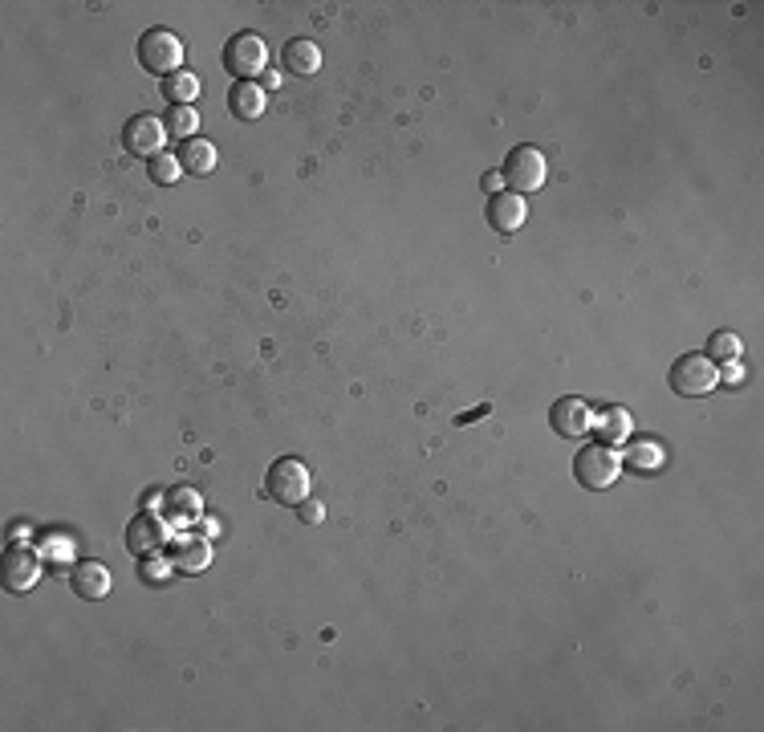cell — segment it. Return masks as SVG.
I'll return each instance as SVG.
<instances>
[{"label":"cell","mask_w":764,"mask_h":732,"mask_svg":"<svg viewBox=\"0 0 764 732\" xmlns=\"http://www.w3.org/2000/svg\"><path fill=\"white\" fill-rule=\"evenodd\" d=\"M171 570H175V566H167V562H159V558H155V562H143V582H163Z\"/></svg>","instance_id":"cell-25"},{"label":"cell","mask_w":764,"mask_h":732,"mask_svg":"<svg viewBox=\"0 0 764 732\" xmlns=\"http://www.w3.org/2000/svg\"><path fill=\"white\" fill-rule=\"evenodd\" d=\"M504 183L513 188L517 196H525V192H537V188H545V175H549V167H545V155L537 151V147H513L508 151V159H504Z\"/></svg>","instance_id":"cell-6"},{"label":"cell","mask_w":764,"mask_h":732,"mask_svg":"<svg viewBox=\"0 0 764 732\" xmlns=\"http://www.w3.org/2000/svg\"><path fill=\"white\" fill-rule=\"evenodd\" d=\"M167 541H171V533H167V517L139 513L131 525H126V549H131V554H139V558H155Z\"/></svg>","instance_id":"cell-8"},{"label":"cell","mask_w":764,"mask_h":732,"mask_svg":"<svg viewBox=\"0 0 764 732\" xmlns=\"http://www.w3.org/2000/svg\"><path fill=\"white\" fill-rule=\"evenodd\" d=\"M163 98L171 106H191V102L200 98V78L191 74V70H179V74L163 78Z\"/></svg>","instance_id":"cell-19"},{"label":"cell","mask_w":764,"mask_h":732,"mask_svg":"<svg viewBox=\"0 0 764 732\" xmlns=\"http://www.w3.org/2000/svg\"><path fill=\"white\" fill-rule=\"evenodd\" d=\"M309 468L297 460V456H281L277 464H269V476H265V488L269 497L281 501V505H301L309 497Z\"/></svg>","instance_id":"cell-5"},{"label":"cell","mask_w":764,"mask_h":732,"mask_svg":"<svg viewBox=\"0 0 764 732\" xmlns=\"http://www.w3.org/2000/svg\"><path fill=\"white\" fill-rule=\"evenodd\" d=\"M720 383V366L708 354H683L671 366V391L683 399H704Z\"/></svg>","instance_id":"cell-1"},{"label":"cell","mask_w":764,"mask_h":732,"mask_svg":"<svg viewBox=\"0 0 764 732\" xmlns=\"http://www.w3.org/2000/svg\"><path fill=\"white\" fill-rule=\"evenodd\" d=\"M297 517H301L305 525H322V521H326V505H322V501H309V497H305V501L297 505Z\"/></svg>","instance_id":"cell-24"},{"label":"cell","mask_w":764,"mask_h":732,"mask_svg":"<svg viewBox=\"0 0 764 732\" xmlns=\"http://www.w3.org/2000/svg\"><path fill=\"white\" fill-rule=\"evenodd\" d=\"M163 127H167V139L187 143L200 131V114H196V106H171V114L163 118Z\"/></svg>","instance_id":"cell-20"},{"label":"cell","mask_w":764,"mask_h":732,"mask_svg":"<svg viewBox=\"0 0 764 732\" xmlns=\"http://www.w3.org/2000/svg\"><path fill=\"white\" fill-rule=\"evenodd\" d=\"M70 586H74V594H78V598L98 602V598H106V594H110V570H106L102 562H78V566H74V574H70Z\"/></svg>","instance_id":"cell-14"},{"label":"cell","mask_w":764,"mask_h":732,"mask_svg":"<svg viewBox=\"0 0 764 732\" xmlns=\"http://www.w3.org/2000/svg\"><path fill=\"white\" fill-rule=\"evenodd\" d=\"M484 216H488V228H492V232L513 236V232L525 228V220H529V204H525V196H517V192H496V196H488Z\"/></svg>","instance_id":"cell-9"},{"label":"cell","mask_w":764,"mask_h":732,"mask_svg":"<svg viewBox=\"0 0 764 732\" xmlns=\"http://www.w3.org/2000/svg\"><path fill=\"white\" fill-rule=\"evenodd\" d=\"M573 476H578V484L590 488V493H602V488H610L622 476V460L614 456V448L590 444L578 452V460H573Z\"/></svg>","instance_id":"cell-3"},{"label":"cell","mask_w":764,"mask_h":732,"mask_svg":"<svg viewBox=\"0 0 764 732\" xmlns=\"http://www.w3.org/2000/svg\"><path fill=\"white\" fill-rule=\"evenodd\" d=\"M228 110L240 118V122H252L265 114V90L261 82H236L232 94H228Z\"/></svg>","instance_id":"cell-17"},{"label":"cell","mask_w":764,"mask_h":732,"mask_svg":"<svg viewBox=\"0 0 764 732\" xmlns=\"http://www.w3.org/2000/svg\"><path fill=\"white\" fill-rule=\"evenodd\" d=\"M220 163V151L212 139H187L179 143V167L191 171V175H212Z\"/></svg>","instance_id":"cell-15"},{"label":"cell","mask_w":764,"mask_h":732,"mask_svg":"<svg viewBox=\"0 0 764 732\" xmlns=\"http://www.w3.org/2000/svg\"><path fill=\"white\" fill-rule=\"evenodd\" d=\"M549 423H553V432H557V436H565V440H578V436H586V432H590L594 411H590L582 399L565 395V399H557V403H553Z\"/></svg>","instance_id":"cell-12"},{"label":"cell","mask_w":764,"mask_h":732,"mask_svg":"<svg viewBox=\"0 0 764 732\" xmlns=\"http://www.w3.org/2000/svg\"><path fill=\"white\" fill-rule=\"evenodd\" d=\"M590 432H594L598 444H606V448L626 444V436H630V411H626V407H606V411L598 415V423H590Z\"/></svg>","instance_id":"cell-16"},{"label":"cell","mask_w":764,"mask_h":732,"mask_svg":"<svg viewBox=\"0 0 764 732\" xmlns=\"http://www.w3.org/2000/svg\"><path fill=\"white\" fill-rule=\"evenodd\" d=\"M704 354H708L716 366H720V362H736V358H740V338H736L732 330H720V334L708 342V350H704Z\"/></svg>","instance_id":"cell-22"},{"label":"cell","mask_w":764,"mask_h":732,"mask_svg":"<svg viewBox=\"0 0 764 732\" xmlns=\"http://www.w3.org/2000/svg\"><path fill=\"white\" fill-rule=\"evenodd\" d=\"M29 529H33V525H13V529H9V537H13V545H21V537H29Z\"/></svg>","instance_id":"cell-28"},{"label":"cell","mask_w":764,"mask_h":732,"mask_svg":"<svg viewBox=\"0 0 764 732\" xmlns=\"http://www.w3.org/2000/svg\"><path fill=\"white\" fill-rule=\"evenodd\" d=\"M281 70L293 74V78H313L317 70H322V49H317V41H309V37L285 41V49H281Z\"/></svg>","instance_id":"cell-13"},{"label":"cell","mask_w":764,"mask_h":732,"mask_svg":"<svg viewBox=\"0 0 764 732\" xmlns=\"http://www.w3.org/2000/svg\"><path fill=\"white\" fill-rule=\"evenodd\" d=\"M179 175H183L179 155H167V151H163V155H155V159H151V179H155V183H163V188H167V183H175Z\"/></svg>","instance_id":"cell-23"},{"label":"cell","mask_w":764,"mask_h":732,"mask_svg":"<svg viewBox=\"0 0 764 732\" xmlns=\"http://www.w3.org/2000/svg\"><path fill=\"white\" fill-rule=\"evenodd\" d=\"M0 574H5V586H9L13 594H25V590H33L37 578H41V558L33 554V549H25V545H9V549H5V562H0Z\"/></svg>","instance_id":"cell-10"},{"label":"cell","mask_w":764,"mask_h":732,"mask_svg":"<svg viewBox=\"0 0 764 732\" xmlns=\"http://www.w3.org/2000/svg\"><path fill=\"white\" fill-rule=\"evenodd\" d=\"M265 66H269V45L257 33H236L224 45V70L236 74V82H257Z\"/></svg>","instance_id":"cell-2"},{"label":"cell","mask_w":764,"mask_h":732,"mask_svg":"<svg viewBox=\"0 0 764 732\" xmlns=\"http://www.w3.org/2000/svg\"><path fill=\"white\" fill-rule=\"evenodd\" d=\"M500 183H504V175H500V171H488V175H484V188H488L492 196L500 192Z\"/></svg>","instance_id":"cell-27"},{"label":"cell","mask_w":764,"mask_h":732,"mask_svg":"<svg viewBox=\"0 0 764 732\" xmlns=\"http://www.w3.org/2000/svg\"><path fill=\"white\" fill-rule=\"evenodd\" d=\"M179 574H204L212 566V541L204 533H179L171 541V558H167Z\"/></svg>","instance_id":"cell-11"},{"label":"cell","mask_w":764,"mask_h":732,"mask_svg":"<svg viewBox=\"0 0 764 732\" xmlns=\"http://www.w3.org/2000/svg\"><path fill=\"white\" fill-rule=\"evenodd\" d=\"M163 143H167V127H163V118H155V114H135L122 127V147L131 151V155H139V159L163 155Z\"/></svg>","instance_id":"cell-7"},{"label":"cell","mask_w":764,"mask_h":732,"mask_svg":"<svg viewBox=\"0 0 764 732\" xmlns=\"http://www.w3.org/2000/svg\"><path fill=\"white\" fill-rule=\"evenodd\" d=\"M622 468H630V472H659V468H663V448H659V444H651V440H643V444H630V452H626Z\"/></svg>","instance_id":"cell-21"},{"label":"cell","mask_w":764,"mask_h":732,"mask_svg":"<svg viewBox=\"0 0 764 732\" xmlns=\"http://www.w3.org/2000/svg\"><path fill=\"white\" fill-rule=\"evenodd\" d=\"M139 61H143L147 74L171 78V74L183 70V41H179L171 29H151V33H143V41H139Z\"/></svg>","instance_id":"cell-4"},{"label":"cell","mask_w":764,"mask_h":732,"mask_svg":"<svg viewBox=\"0 0 764 732\" xmlns=\"http://www.w3.org/2000/svg\"><path fill=\"white\" fill-rule=\"evenodd\" d=\"M724 371H720V383H740L744 379V366H740V358L736 362H720Z\"/></svg>","instance_id":"cell-26"},{"label":"cell","mask_w":764,"mask_h":732,"mask_svg":"<svg viewBox=\"0 0 764 732\" xmlns=\"http://www.w3.org/2000/svg\"><path fill=\"white\" fill-rule=\"evenodd\" d=\"M277 82H281V74H265V78H261V90H273Z\"/></svg>","instance_id":"cell-29"},{"label":"cell","mask_w":764,"mask_h":732,"mask_svg":"<svg viewBox=\"0 0 764 732\" xmlns=\"http://www.w3.org/2000/svg\"><path fill=\"white\" fill-rule=\"evenodd\" d=\"M163 517L167 525H187L200 517V493L196 488H175V493L163 497Z\"/></svg>","instance_id":"cell-18"}]
</instances>
